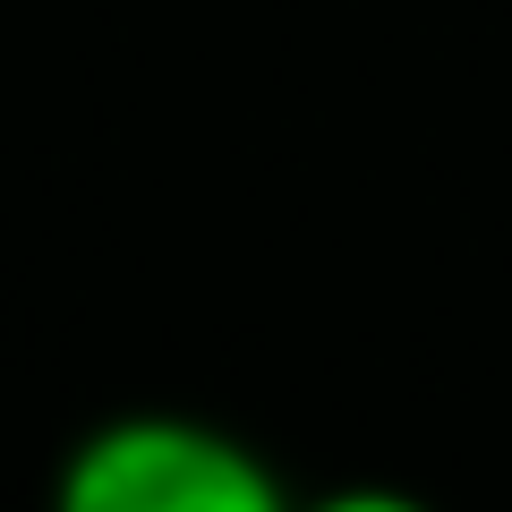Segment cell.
Returning a JSON list of instances; mask_svg holds the SVG:
<instances>
[{"label":"cell","mask_w":512,"mask_h":512,"mask_svg":"<svg viewBox=\"0 0 512 512\" xmlns=\"http://www.w3.org/2000/svg\"><path fill=\"white\" fill-rule=\"evenodd\" d=\"M60 512H282V495L239 444L205 427L128 419L69 461Z\"/></svg>","instance_id":"6da1fadb"},{"label":"cell","mask_w":512,"mask_h":512,"mask_svg":"<svg viewBox=\"0 0 512 512\" xmlns=\"http://www.w3.org/2000/svg\"><path fill=\"white\" fill-rule=\"evenodd\" d=\"M325 512H419V504H402V495H342V504H325Z\"/></svg>","instance_id":"7a4b0ae2"}]
</instances>
